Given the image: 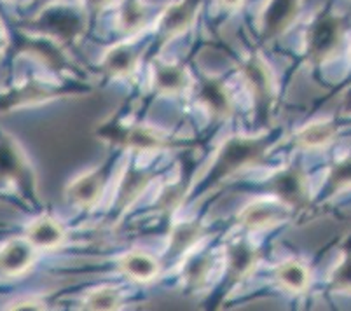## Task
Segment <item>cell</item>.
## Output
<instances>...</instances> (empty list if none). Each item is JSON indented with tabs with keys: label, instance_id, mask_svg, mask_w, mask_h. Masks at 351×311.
Here are the masks:
<instances>
[{
	"label": "cell",
	"instance_id": "cell-23",
	"mask_svg": "<svg viewBox=\"0 0 351 311\" xmlns=\"http://www.w3.org/2000/svg\"><path fill=\"white\" fill-rule=\"evenodd\" d=\"M328 182L337 191L351 187V156L341 159L332 166L330 173H328Z\"/></svg>",
	"mask_w": 351,
	"mask_h": 311
},
{
	"label": "cell",
	"instance_id": "cell-12",
	"mask_svg": "<svg viewBox=\"0 0 351 311\" xmlns=\"http://www.w3.org/2000/svg\"><path fill=\"white\" fill-rule=\"evenodd\" d=\"M136 56L135 49L128 44H117L112 49H108L104 56V69L114 77H128L132 76L136 69Z\"/></svg>",
	"mask_w": 351,
	"mask_h": 311
},
{
	"label": "cell",
	"instance_id": "cell-7",
	"mask_svg": "<svg viewBox=\"0 0 351 311\" xmlns=\"http://www.w3.org/2000/svg\"><path fill=\"white\" fill-rule=\"evenodd\" d=\"M274 194L290 208L302 207L309 200V184L304 173L298 168H287L274 175L271 182Z\"/></svg>",
	"mask_w": 351,
	"mask_h": 311
},
{
	"label": "cell",
	"instance_id": "cell-10",
	"mask_svg": "<svg viewBox=\"0 0 351 311\" xmlns=\"http://www.w3.org/2000/svg\"><path fill=\"white\" fill-rule=\"evenodd\" d=\"M47 25L62 41H75L84 30V14L75 8H56L47 16Z\"/></svg>",
	"mask_w": 351,
	"mask_h": 311
},
{
	"label": "cell",
	"instance_id": "cell-8",
	"mask_svg": "<svg viewBox=\"0 0 351 311\" xmlns=\"http://www.w3.org/2000/svg\"><path fill=\"white\" fill-rule=\"evenodd\" d=\"M199 4L201 0H178L170 8H166L158 19L159 34L166 38L184 34L194 23L197 11H199Z\"/></svg>",
	"mask_w": 351,
	"mask_h": 311
},
{
	"label": "cell",
	"instance_id": "cell-3",
	"mask_svg": "<svg viewBox=\"0 0 351 311\" xmlns=\"http://www.w3.org/2000/svg\"><path fill=\"white\" fill-rule=\"evenodd\" d=\"M101 140L133 150H161L171 147L165 135L143 124H123L117 121L105 123L98 130Z\"/></svg>",
	"mask_w": 351,
	"mask_h": 311
},
{
	"label": "cell",
	"instance_id": "cell-1",
	"mask_svg": "<svg viewBox=\"0 0 351 311\" xmlns=\"http://www.w3.org/2000/svg\"><path fill=\"white\" fill-rule=\"evenodd\" d=\"M266 149V139H247V137L229 139L219 150L210 178L222 181V178L231 177L236 172H241L248 166H255L264 158Z\"/></svg>",
	"mask_w": 351,
	"mask_h": 311
},
{
	"label": "cell",
	"instance_id": "cell-25",
	"mask_svg": "<svg viewBox=\"0 0 351 311\" xmlns=\"http://www.w3.org/2000/svg\"><path fill=\"white\" fill-rule=\"evenodd\" d=\"M110 2H112V0H86V5H88V9H91V11H101V9L107 8Z\"/></svg>",
	"mask_w": 351,
	"mask_h": 311
},
{
	"label": "cell",
	"instance_id": "cell-4",
	"mask_svg": "<svg viewBox=\"0 0 351 311\" xmlns=\"http://www.w3.org/2000/svg\"><path fill=\"white\" fill-rule=\"evenodd\" d=\"M302 0H266L258 25L266 37H278L285 34L298 19Z\"/></svg>",
	"mask_w": 351,
	"mask_h": 311
},
{
	"label": "cell",
	"instance_id": "cell-18",
	"mask_svg": "<svg viewBox=\"0 0 351 311\" xmlns=\"http://www.w3.org/2000/svg\"><path fill=\"white\" fill-rule=\"evenodd\" d=\"M276 278L290 292H302L309 285V271L304 264L290 261L276 269Z\"/></svg>",
	"mask_w": 351,
	"mask_h": 311
},
{
	"label": "cell",
	"instance_id": "cell-19",
	"mask_svg": "<svg viewBox=\"0 0 351 311\" xmlns=\"http://www.w3.org/2000/svg\"><path fill=\"white\" fill-rule=\"evenodd\" d=\"M203 226L196 222H184L178 224L171 233V252L173 254H182L184 250L193 249L201 238H203Z\"/></svg>",
	"mask_w": 351,
	"mask_h": 311
},
{
	"label": "cell",
	"instance_id": "cell-21",
	"mask_svg": "<svg viewBox=\"0 0 351 311\" xmlns=\"http://www.w3.org/2000/svg\"><path fill=\"white\" fill-rule=\"evenodd\" d=\"M121 304V292L117 288L104 287L89 294L84 301V308L88 310H116Z\"/></svg>",
	"mask_w": 351,
	"mask_h": 311
},
{
	"label": "cell",
	"instance_id": "cell-14",
	"mask_svg": "<svg viewBox=\"0 0 351 311\" xmlns=\"http://www.w3.org/2000/svg\"><path fill=\"white\" fill-rule=\"evenodd\" d=\"M123 273L138 281H151L159 273V264L145 252H132L124 255L119 262Z\"/></svg>",
	"mask_w": 351,
	"mask_h": 311
},
{
	"label": "cell",
	"instance_id": "cell-13",
	"mask_svg": "<svg viewBox=\"0 0 351 311\" xmlns=\"http://www.w3.org/2000/svg\"><path fill=\"white\" fill-rule=\"evenodd\" d=\"M258 261V252L255 246L245 240H238L228 249V266L234 278H243L250 273Z\"/></svg>",
	"mask_w": 351,
	"mask_h": 311
},
{
	"label": "cell",
	"instance_id": "cell-2",
	"mask_svg": "<svg viewBox=\"0 0 351 311\" xmlns=\"http://www.w3.org/2000/svg\"><path fill=\"white\" fill-rule=\"evenodd\" d=\"M343 37V19L332 11L318 12L306 32V53L311 62H327L337 53Z\"/></svg>",
	"mask_w": 351,
	"mask_h": 311
},
{
	"label": "cell",
	"instance_id": "cell-6",
	"mask_svg": "<svg viewBox=\"0 0 351 311\" xmlns=\"http://www.w3.org/2000/svg\"><path fill=\"white\" fill-rule=\"evenodd\" d=\"M243 76L247 79L248 86H250L252 93H254L258 107L267 111L273 104L274 93H276L274 77L269 65L261 56L252 54L243 63Z\"/></svg>",
	"mask_w": 351,
	"mask_h": 311
},
{
	"label": "cell",
	"instance_id": "cell-26",
	"mask_svg": "<svg viewBox=\"0 0 351 311\" xmlns=\"http://www.w3.org/2000/svg\"><path fill=\"white\" fill-rule=\"evenodd\" d=\"M344 108L351 114V89L346 93V96H344Z\"/></svg>",
	"mask_w": 351,
	"mask_h": 311
},
{
	"label": "cell",
	"instance_id": "cell-16",
	"mask_svg": "<svg viewBox=\"0 0 351 311\" xmlns=\"http://www.w3.org/2000/svg\"><path fill=\"white\" fill-rule=\"evenodd\" d=\"M189 84L186 70L170 63H161L154 69V86L159 93L165 95H177Z\"/></svg>",
	"mask_w": 351,
	"mask_h": 311
},
{
	"label": "cell",
	"instance_id": "cell-5",
	"mask_svg": "<svg viewBox=\"0 0 351 311\" xmlns=\"http://www.w3.org/2000/svg\"><path fill=\"white\" fill-rule=\"evenodd\" d=\"M292 208L287 207L283 201L276 200H257L247 205L239 214L241 226L250 231L267 229L280 222H285L290 216Z\"/></svg>",
	"mask_w": 351,
	"mask_h": 311
},
{
	"label": "cell",
	"instance_id": "cell-24",
	"mask_svg": "<svg viewBox=\"0 0 351 311\" xmlns=\"http://www.w3.org/2000/svg\"><path fill=\"white\" fill-rule=\"evenodd\" d=\"M145 184L147 175H143V173H133V175H130V177L126 178V182H124L121 194H123V198H126V200H132V198H135L136 194L142 192Z\"/></svg>",
	"mask_w": 351,
	"mask_h": 311
},
{
	"label": "cell",
	"instance_id": "cell-17",
	"mask_svg": "<svg viewBox=\"0 0 351 311\" xmlns=\"http://www.w3.org/2000/svg\"><path fill=\"white\" fill-rule=\"evenodd\" d=\"M147 19H149V11L145 4L140 0H130V2H124L123 8L119 9L117 27L126 34H135L145 27Z\"/></svg>",
	"mask_w": 351,
	"mask_h": 311
},
{
	"label": "cell",
	"instance_id": "cell-22",
	"mask_svg": "<svg viewBox=\"0 0 351 311\" xmlns=\"http://www.w3.org/2000/svg\"><path fill=\"white\" fill-rule=\"evenodd\" d=\"M330 285L339 292H351V252H348L343 261L334 268L330 275Z\"/></svg>",
	"mask_w": 351,
	"mask_h": 311
},
{
	"label": "cell",
	"instance_id": "cell-11",
	"mask_svg": "<svg viewBox=\"0 0 351 311\" xmlns=\"http://www.w3.org/2000/svg\"><path fill=\"white\" fill-rule=\"evenodd\" d=\"M199 102L215 117H228L232 111V102L228 89L217 79H203L199 88Z\"/></svg>",
	"mask_w": 351,
	"mask_h": 311
},
{
	"label": "cell",
	"instance_id": "cell-20",
	"mask_svg": "<svg viewBox=\"0 0 351 311\" xmlns=\"http://www.w3.org/2000/svg\"><path fill=\"white\" fill-rule=\"evenodd\" d=\"M65 233L56 220L43 219L32 229V240L40 246H56L63 240Z\"/></svg>",
	"mask_w": 351,
	"mask_h": 311
},
{
	"label": "cell",
	"instance_id": "cell-9",
	"mask_svg": "<svg viewBox=\"0 0 351 311\" xmlns=\"http://www.w3.org/2000/svg\"><path fill=\"white\" fill-rule=\"evenodd\" d=\"M104 184V173L89 172L75 178L66 189V194L72 200V203L88 208L97 203L98 198L101 196Z\"/></svg>",
	"mask_w": 351,
	"mask_h": 311
},
{
	"label": "cell",
	"instance_id": "cell-15",
	"mask_svg": "<svg viewBox=\"0 0 351 311\" xmlns=\"http://www.w3.org/2000/svg\"><path fill=\"white\" fill-rule=\"evenodd\" d=\"M337 128L330 121H318L302 128L295 135V142L302 149H320L336 139Z\"/></svg>",
	"mask_w": 351,
	"mask_h": 311
}]
</instances>
